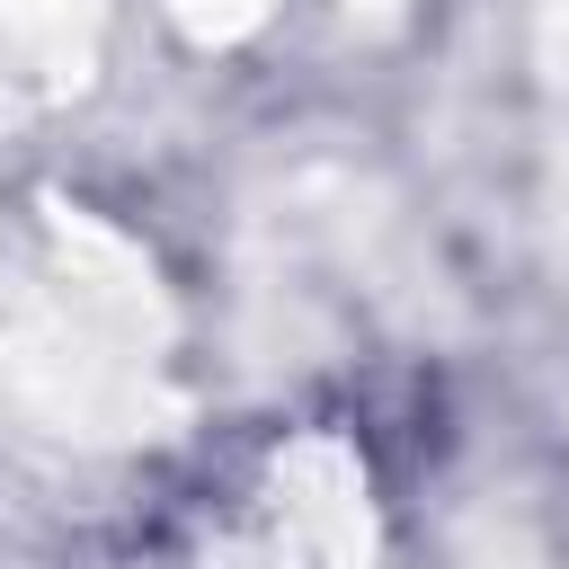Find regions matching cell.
<instances>
[{"label": "cell", "instance_id": "6da1fadb", "mask_svg": "<svg viewBox=\"0 0 569 569\" xmlns=\"http://www.w3.org/2000/svg\"><path fill=\"white\" fill-rule=\"evenodd\" d=\"M178 427V302L133 231L27 204L0 231V445L98 462Z\"/></svg>", "mask_w": 569, "mask_h": 569}, {"label": "cell", "instance_id": "7a4b0ae2", "mask_svg": "<svg viewBox=\"0 0 569 569\" xmlns=\"http://www.w3.org/2000/svg\"><path fill=\"white\" fill-rule=\"evenodd\" d=\"M382 498L347 427H284L196 516V569H373Z\"/></svg>", "mask_w": 569, "mask_h": 569}, {"label": "cell", "instance_id": "3957f363", "mask_svg": "<svg viewBox=\"0 0 569 569\" xmlns=\"http://www.w3.org/2000/svg\"><path fill=\"white\" fill-rule=\"evenodd\" d=\"M107 0H0V98H62L98 62Z\"/></svg>", "mask_w": 569, "mask_h": 569}, {"label": "cell", "instance_id": "277c9868", "mask_svg": "<svg viewBox=\"0 0 569 569\" xmlns=\"http://www.w3.org/2000/svg\"><path fill=\"white\" fill-rule=\"evenodd\" d=\"M267 9H276V0H169V18H178L196 44H240V36L267 27Z\"/></svg>", "mask_w": 569, "mask_h": 569}]
</instances>
